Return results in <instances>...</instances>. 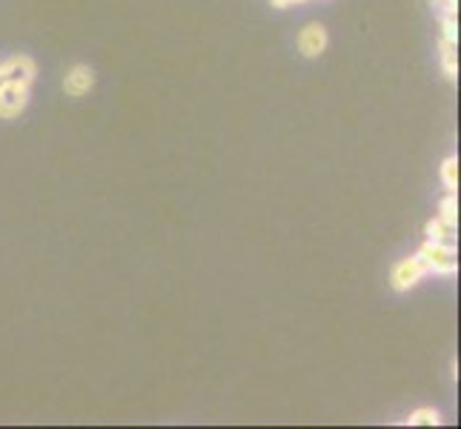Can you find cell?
I'll return each instance as SVG.
<instances>
[{
	"instance_id": "4",
	"label": "cell",
	"mask_w": 461,
	"mask_h": 429,
	"mask_svg": "<svg viewBox=\"0 0 461 429\" xmlns=\"http://www.w3.org/2000/svg\"><path fill=\"white\" fill-rule=\"evenodd\" d=\"M92 84H95V77H92V69H86V67H75L67 75V92L69 94H84L92 89Z\"/></svg>"
},
{
	"instance_id": "1",
	"label": "cell",
	"mask_w": 461,
	"mask_h": 429,
	"mask_svg": "<svg viewBox=\"0 0 461 429\" xmlns=\"http://www.w3.org/2000/svg\"><path fill=\"white\" fill-rule=\"evenodd\" d=\"M26 103V86L23 84H6L0 86V115H18Z\"/></svg>"
},
{
	"instance_id": "2",
	"label": "cell",
	"mask_w": 461,
	"mask_h": 429,
	"mask_svg": "<svg viewBox=\"0 0 461 429\" xmlns=\"http://www.w3.org/2000/svg\"><path fill=\"white\" fill-rule=\"evenodd\" d=\"M298 43H301V52L312 58V55H321L324 43H327V35H324L321 26H307L304 31H301Z\"/></svg>"
},
{
	"instance_id": "3",
	"label": "cell",
	"mask_w": 461,
	"mask_h": 429,
	"mask_svg": "<svg viewBox=\"0 0 461 429\" xmlns=\"http://www.w3.org/2000/svg\"><path fill=\"white\" fill-rule=\"evenodd\" d=\"M424 261L421 258H412V261H404L399 269H395V286L399 290H404V286H412L419 278H421V273H424Z\"/></svg>"
}]
</instances>
